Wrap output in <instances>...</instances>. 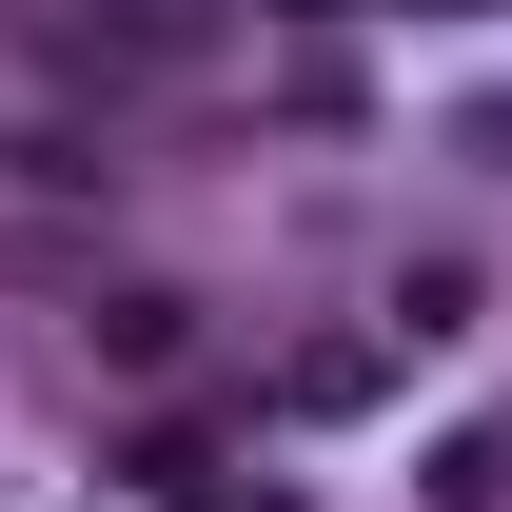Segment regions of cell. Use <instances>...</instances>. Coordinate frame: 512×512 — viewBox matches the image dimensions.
Masks as SVG:
<instances>
[{"mask_svg":"<svg viewBox=\"0 0 512 512\" xmlns=\"http://www.w3.org/2000/svg\"><path fill=\"white\" fill-rule=\"evenodd\" d=\"M197 40H217V0H79V60L99 79H178Z\"/></svg>","mask_w":512,"mask_h":512,"instance_id":"cell-1","label":"cell"},{"mask_svg":"<svg viewBox=\"0 0 512 512\" xmlns=\"http://www.w3.org/2000/svg\"><path fill=\"white\" fill-rule=\"evenodd\" d=\"M434 512H512V414H473V434L434 453Z\"/></svg>","mask_w":512,"mask_h":512,"instance_id":"cell-2","label":"cell"}]
</instances>
